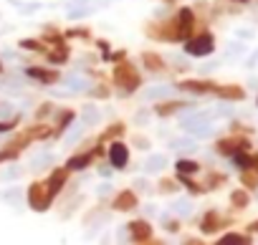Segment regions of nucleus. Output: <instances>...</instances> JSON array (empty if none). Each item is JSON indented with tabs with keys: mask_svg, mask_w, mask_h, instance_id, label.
I'll use <instances>...</instances> for the list:
<instances>
[{
	"mask_svg": "<svg viewBox=\"0 0 258 245\" xmlns=\"http://www.w3.org/2000/svg\"><path fill=\"white\" fill-rule=\"evenodd\" d=\"M182 129L192 134H210V121L205 116H190V119H182Z\"/></svg>",
	"mask_w": 258,
	"mask_h": 245,
	"instance_id": "1",
	"label": "nucleus"
},
{
	"mask_svg": "<svg viewBox=\"0 0 258 245\" xmlns=\"http://www.w3.org/2000/svg\"><path fill=\"white\" fill-rule=\"evenodd\" d=\"M210 51H213V38L210 36H200L198 41L187 43V53H192V56H208Z\"/></svg>",
	"mask_w": 258,
	"mask_h": 245,
	"instance_id": "2",
	"label": "nucleus"
},
{
	"mask_svg": "<svg viewBox=\"0 0 258 245\" xmlns=\"http://www.w3.org/2000/svg\"><path fill=\"white\" fill-rule=\"evenodd\" d=\"M48 195H51V190H48V187L36 185V187L31 190V197H33V200H31V205H33V207H38V210H43V207L48 205V202H46V197H48Z\"/></svg>",
	"mask_w": 258,
	"mask_h": 245,
	"instance_id": "3",
	"label": "nucleus"
},
{
	"mask_svg": "<svg viewBox=\"0 0 258 245\" xmlns=\"http://www.w3.org/2000/svg\"><path fill=\"white\" fill-rule=\"evenodd\" d=\"M109 159H111L114 167H124V165H126V147H124V144H111Z\"/></svg>",
	"mask_w": 258,
	"mask_h": 245,
	"instance_id": "4",
	"label": "nucleus"
},
{
	"mask_svg": "<svg viewBox=\"0 0 258 245\" xmlns=\"http://www.w3.org/2000/svg\"><path fill=\"white\" fill-rule=\"evenodd\" d=\"M175 94V89H170V86H152V89H147L142 96L147 99V101H152V99H165V96H172Z\"/></svg>",
	"mask_w": 258,
	"mask_h": 245,
	"instance_id": "5",
	"label": "nucleus"
},
{
	"mask_svg": "<svg viewBox=\"0 0 258 245\" xmlns=\"http://www.w3.org/2000/svg\"><path fill=\"white\" fill-rule=\"evenodd\" d=\"M137 205V200H135V195L132 192H121L119 197H116V202H114V207L116 210H132Z\"/></svg>",
	"mask_w": 258,
	"mask_h": 245,
	"instance_id": "6",
	"label": "nucleus"
},
{
	"mask_svg": "<svg viewBox=\"0 0 258 245\" xmlns=\"http://www.w3.org/2000/svg\"><path fill=\"white\" fill-rule=\"evenodd\" d=\"M132 232H135V237L145 240V237H150V225L147 222H135L132 225Z\"/></svg>",
	"mask_w": 258,
	"mask_h": 245,
	"instance_id": "7",
	"label": "nucleus"
},
{
	"mask_svg": "<svg viewBox=\"0 0 258 245\" xmlns=\"http://www.w3.org/2000/svg\"><path fill=\"white\" fill-rule=\"evenodd\" d=\"M63 177H66L63 172H56V175L51 177V182H48V190H51V192H56V190H61V187H63Z\"/></svg>",
	"mask_w": 258,
	"mask_h": 245,
	"instance_id": "8",
	"label": "nucleus"
},
{
	"mask_svg": "<svg viewBox=\"0 0 258 245\" xmlns=\"http://www.w3.org/2000/svg\"><path fill=\"white\" fill-rule=\"evenodd\" d=\"M84 116H86V119H84V124H94V121L99 119V111H96L94 106H86V109H84Z\"/></svg>",
	"mask_w": 258,
	"mask_h": 245,
	"instance_id": "9",
	"label": "nucleus"
},
{
	"mask_svg": "<svg viewBox=\"0 0 258 245\" xmlns=\"http://www.w3.org/2000/svg\"><path fill=\"white\" fill-rule=\"evenodd\" d=\"M86 165H89V157H74V159H69V170H81Z\"/></svg>",
	"mask_w": 258,
	"mask_h": 245,
	"instance_id": "10",
	"label": "nucleus"
},
{
	"mask_svg": "<svg viewBox=\"0 0 258 245\" xmlns=\"http://www.w3.org/2000/svg\"><path fill=\"white\" fill-rule=\"evenodd\" d=\"M162 167H165V157H160V154H157V157H152V159L147 162V170H150V172H155V170H162Z\"/></svg>",
	"mask_w": 258,
	"mask_h": 245,
	"instance_id": "11",
	"label": "nucleus"
},
{
	"mask_svg": "<svg viewBox=\"0 0 258 245\" xmlns=\"http://www.w3.org/2000/svg\"><path fill=\"white\" fill-rule=\"evenodd\" d=\"M69 86H71V89H86L89 84H86L81 76H71V78H69Z\"/></svg>",
	"mask_w": 258,
	"mask_h": 245,
	"instance_id": "12",
	"label": "nucleus"
},
{
	"mask_svg": "<svg viewBox=\"0 0 258 245\" xmlns=\"http://www.w3.org/2000/svg\"><path fill=\"white\" fill-rule=\"evenodd\" d=\"M220 242H223V245H233V242H248V240H245L243 235H225Z\"/></svg>",
	"mask_w": 258,
	"mask_h": 245,
	"instance_id": "13",
	"label": "nucleus"
},
{
	"mask_svg": "<svg viewBox=\"0 0 258 245\" xmlns=\"http://www.w3.org/2000/svg\"><path fill=\"white\" fill-rule=\"evenodd\" d=\"M233 165H235V167H248L250 159H248L245 154H233Z\"/></svg>",
	"mask_w": 258,
	"mask_h": 245,
	"instance_id": "14",
	"label": "nucleus"
},
{
	"mask_svg": "<svg viewBox=\"0 0 258 245\" xmlns=\"http://www.w3.org/2000/svg\"><path fill=\"white\" fill-rule=\"evenodd\" d=\"M177 170H180V172H195V170H198V165H195V162H185V159H182V162H177Z\"/></svg>",
	"mask_w": 258,
	"mask_h": 245,
	"instance_id": "15",
	"label": "nucleus"
},
{
	"mask_svg": "<svg viewBox=\"0 0 258 245\" xmlns=\"http://www.w3.org/2000/svg\"><path fill=\"white\" fill-rule=\"evenodd\" d=\"M31 76H41L43 81H53V78H56L53 73H48V71H41V68H33V71H31Z\"/></svg>",
	"mask_w": 258,
	"mask_h": 245,
	"instance_id": "16",
	"label": "nucleus"
},
{
	"mask_svg": "<svg viewBox=\"0 0 258 245\" xmlns=\"http://www.w3.org/2000/svg\"><path fill=\"white\" fill-rule=\"evenodd\" d=\"M48 162H51V154H43V157H38V162H31V170H41Z\"/></svg>",
	"mask_w": 258,
	"mask_h": 245,
	"instance_id": "17",
	"label": "nucleus"
},
{
	"mask_svg": "<svg viewBox=\"0 0 258 245\" xmlns=\"http://www.w3.org/2000/svg\"><path fill=\"white\" fill-rule=\"evenodd\" d=\"M218 94H220V96H233V99H240V89H220Z\"/></svg>",
	"mask_w": 258,
	"mask_h": 245,
	"instance_id": "18",
	"label": "nucleus"
},
{
	"mask_svg": "<svg viewBox=\"0 0 258 245\" xmlns=\"http://www.w3.org/2000/svg\"><path fill=\"white\" fill-rule=\"evenodd\" d=\"M18 175H21V170H18V167H11L8 172H3V180H6V182H11V180H13V177H18Z\"/></svg>",
	"mask_w": 258,
	"mask_h": 245,
	"instance_id": "19",
	"label": "nucleus"
},
{
	"mask_svg": "<svg viewBox=\"0 0 258 245\" xmlns=\"http://www.w3.org/2000/svg\"><path fill=\"white\" fill-rule=\"evenodd\" d=\"M233 202L238 205V207H243L248 200H245V192H233Z\"/></svg>",
	"mask_w": 258,
	"mask_h": 245,
	"instance_id": "20",
	"label": "nucleus"
},
{
	"mask_svg": "<svg viewBox=\"0 0 258 245\" xmlns=\"http://www.w3.org/2000/svg\"><path fill=\"white\" fill-rule=\"evenodd\" d=\"M175 147H180V149H192V147H195V142H190V139H177V142H175Z\"/></svg>",
	"mask_w": 258,
	"mask_h": 245,
	"instance_id": "21",
	"label": "nucleus"
},
{
	"mask_svg": "<svg viewBox=\"0 0 258 245\" xmlns=\"http://www.w3.org/2000/svg\"><path fill=\"white\" fill-rule=\"evenodd\" d=\"M175 210L185 215V212H190V202H177V205H175Z\"/></svg>",
	"mask_w": 258,
	"mask_h": 245,
	"instance_id": "22",
	"label": "nucleus"
},
{
	"mask_svg": "<svg viewBox=\"0 0 258 245\" xmlns=\"http://www.w3.org/2000/svg\"><path fill=\"white\" fill-rule=\"evenodd\" d=\"M79 134H81V129H79V127H76V129H71V132H69V139H66V142H69V144H71V142H76V137H79Z\"/></svg>",
	"mask_w": 258,
	"mask_h": 245,
	"instance_id": "23",
	"label": "nucleus"
},
{
	"mask_svg": "<svg viewBox=\"0 0 258 245\" xmlns=\"http://www.w3.org/2000/svg\"><path fill=\"white\" fill-rule=\"evenodd\" d=\"M255 230H258V225H255Z\"/></svg>",
	"mask_w": 258,
	"mask_h": 245,
	"instance_id": "24",
	"label": "nucleus"
}]
</instances>
